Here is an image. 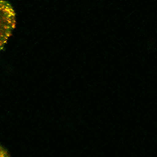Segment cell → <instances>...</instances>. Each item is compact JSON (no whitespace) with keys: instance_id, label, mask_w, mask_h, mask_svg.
Instances as JSON below:
<instances>
[{"instance_id":"6da1fadb","label":"cell","mask_w":157,"mask_h":157,"mask_svg":"<svg viewBox=\"0 0 157 157\" xmlns=\"http://www.w3.org/2000/svg\"><path fill=\"white\" fill-rule=\"evenodd\" d=\"M15 25V14L11 5L0 1V51L10 36Z\"/></svg>"},{"instance_id":"7a4b0ae2","label":"cell","mask_w":157,"mask_h":157,"mask_svg":"<svg viewBox=\"0 0 157 157\" xmlns=\"http://www.w3.org/2000/svg\"><path fill=\"white\" fill-rule=\"evenodd\" d=\"M0 157H7L5 150L0 146Z\"/></svg>"}]
</instances>
